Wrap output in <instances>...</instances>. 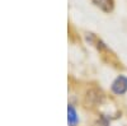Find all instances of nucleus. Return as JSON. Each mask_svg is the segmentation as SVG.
Wrapping results in <instances>:
<instances>
[{
	"label": "nucleus",
	"instance_id": "1",
	"mask_svg": "<svg viewBox=\"0 0 127 126\" xmlns=\"http://www.w3.org/2000/svg\"><path fill=\"white\" fill-rule=\"evenodd\" d=\"M111 90L116 96H123L127 93V77L126 75H118L112 84H111Z\"/></svg>",
	"mask_w": 127,
	"mask_h": 126
},
{
	"label": "nucleus",
	"instance_id": "2",
	"mask_svg": "<svg viewBox=\"0 0 127 126\" xmlns=\"http://www.w3.org/2000/svg\"><path fill=\"white\" fill-rule=\"evenodd\" d=\"M92 3L104 13H111L114 8V0H92Z\"/></svg>",
	"mask_w": 127,
	"mask_h": 126
},
{
	"label": "nucleus",
	"instance_id": "3",
	"mask_svg": "<svg viewBox=\"0 0 127 126\" xmlns=\"http://www.w3.org/2000/svg\"><path fill=\"white\" fill-rule=\"evenodd\" d=\"M67 122L70 126H76L79 122V116L76 113V110L71 104H69V107H67Z\"/></svg>",
	"mask_w": 127,
	"mask_h": 126
}]
</instances>
